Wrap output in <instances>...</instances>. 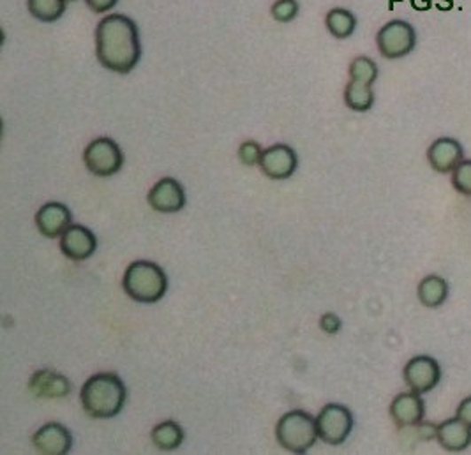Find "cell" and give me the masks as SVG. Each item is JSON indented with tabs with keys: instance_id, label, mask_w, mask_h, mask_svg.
<instances>
[{
	"instance_id": "obj_17",
	"label": "cell",
	"mask_w": 471,
	"mask_h": 455,
	"mask_svg": "<svg viewBox=\"0 0 471 455\" xmlns=\"http://www.w3.org/2000/svg\"><path fill=\"white\" fill-rule=\"evenodd\" d=\"M436 440L447 452H465L471 445V428L461 419H451L438 426Z\"/></svg>"
},
{
	"instance_id": "obj_24",
	"label": "cell",
	"mask_w": 471,
	"mask_h": 455,
	"mask_svg": "<svg viewBox=\"0 0 471 455\" xmlns=\"http://www.w3.org/2000/svg\"><path fill=\"white\" fill-rule=\"evenodd\" d=\"M452 185L459 194L471 198V159H465L456 166L452 171Z\"/></svg>"
},
{
	"instance_id": "obj_10",
	"label": "cell",
	"mask_w": 471,
	"mask_h": 455,
	"mask_svg": "<svg viewBox=\"0 0 471 455\" xmlns=\"http://www.w3.org/2000/svg\"><path fill=\"white\" fill-rule=\"evenodd\" d=\"M32 445L39 454L66 455L73 449V436L62 424L50 422L37 429L32 436Z\"/></svg>"
},
{
	"instance_id": "obj_20",
	"label": "cell",
	"mask_w": 471,
	"mask_h": 455,
	"mask_svg": "<svg viewBox=\"0 0 471 455\" xmlns=\"http://www.w3.org/2000/svg\"><path fill=\"white\" fill-rule=\"evenodd\" d=\"M344 103L353 112H358V114L369 112L374 105L373 85H365V83L349 80L346 89H344Z\"/></svg>"
},
{
	"instance_id": "obj_1",
	"label": "cell",
	"mask_w": 471,
	"mask_h": 455,
	"mask_svg": "<svg viewBox=\"0 0 471 455\" xmlns=\"http://www.w3.org/2000/svg\"><path fill=\"white\" fill-rule=\"evenodd\" d=\"M96 55L99 64L114 73L126 75L142 57L138 25L126 14H108L96 28Z\"/></svg>"
},
{
	"instance_id": "obj_5",
	"label": "cell",
	"mask_w": 471,
	"mask_h": 455,
	"mask_svg": "<svg viewBox=\"0 0 471 455\" xmlns=\"http://www.w3.org/2000/svg\"><path fill=\"white\" fill-rule=\"evenodd\" d=\"M376 44L381 57L394 60L410 55L417 46V32L410 21L392 20L376 34Z\"/></svg>"
},
{
	"instance_id": "obj_26",
	"label": "cell",
	"mask_w": 471,
	"mask_h": 455,
	"mask_svg": "<svg viewBox=\"0 0 471 455\" xmlns=\"http://www.w3.org/2000/svg\"><path fill=\"white\" fill-rule=\"evenodd\" d=\"M262 153H263V151H262L260 144L247 140V142H244V144L240 145V149H239V159H240V162L246 164V166H256V164H260V161H262Z\"/></svg>"
},
{
	"instance_id": "obj_25",
	"label": "cell",
	"mask_w": 471,
	"mask_h": 455,
	"mask_svg": "<svg viewBox=\"0 0 471 455\" xmlns=\"http://www.w3.org/2000/svg\"><path fill=\"white\" fill-rule=\"evenodd\" d=\"M271 14L274 20L281 23H290L299 14V2L297 0H276L271 7Z\"/></svg>"
},
{
	"instance_id": "obj_15",
	"label": "cell",
	"mask_w": 471,
	"mask_h": 455,
	"mask_svg": "<svg viewBox=\"0 0 471 455\" xmlns=\"http://www.w3.org/2000/svg\"><path fill=\"white\" fill-rule=\"evenodd\" d=\"M28 390L41 399H57L67 397L73 390V385L66 376L50 369H41L32 374Z\"/></svg>"
},
{
	"instance_id": "obj_22",
	"label": "cell",
	"mask_w": 471,
	"mask_h": 455,
	"mask_svg": "<svg viewBox=\"0 0 471 455\" xmlns=\"http://www.w3.org/2000/svg\"><path fill=\"white\" fill-rule=\"evenodd\" d=\"M67 0H27L28 12L44 23L57 21L66 12Z\"/></svg>"
},
{
	"instance_id": "obj_21",
	"label": "cell",
	"mask_w": 471,
	"mask_h": 455,
	"mask_svg": "<svg viewBox=\"0 0 471 455\" xmlns=\"http://www.w3.org/2000/svg\"><path fill=\"white\" fill-rule=\"evenodd\" d=\"M151 438L156 449L162 452H171V451H177L184 443V429L177 422L168 420V422L157 424L153 429Z\"/></svg>"
},
{
	"instance_id": "obj_8",
	"label": "cell",
	"mask_w": 471,
	"mask_h": 455,
	"mask_svg": "<svg viewBox=\"0 0 471 455\" xmlns=\"http://www.w3.org/2000/svg\"><path fill=\"white\" fill-rule=\"evenodd\" d=\"M404 381L410 387V390L420 396L428 394L433 388H436L438 383L442 381V367L435 358L428 355H419L406 364Z\"/></svg>"
},
{
	"instance_id": "obj_19",
	"label": "cell",
	"mask_w": 471,
	"mask_h": 455,
	"mask_svg": "<svg viewBox=\"0 0 471 455\" xmlns=\"http://www.w3.org/2000/svg\"><path fill=\"white\" fill-rule=\"evenodd\" d=\"M326 30L337 39H348L357 28V16L344 7H334L325 16Z\"/></svg>"
},
{
	"instance_id": "obj_9",
	"label": "cell",
	"mask_w": 471,
	"mask_h": 455,
	"mask_svg": "<svg viewBox=\"0 0 471 455\" xmlns=\"http://www.w3.org/2000/svg\"><path fill=\"white\" fill-rule=\"evenodd\" d=\"M297 166H299L297 152L283 144L265 149L260 161L262 171L272 180L290 178L297 171Z\"/></svg>"
},
{
	"instance_id": "obj_12",
	"label": "cell",
	"mask_w": 471,
	"mask_h": 455,
	"mask_svg": "<svg viewBox=\"0 0 471 455\" xmlns=\"http://www.w3.org/2000/svg\"><path fill=\"white\" fill-rule=\"evenodd\" d=\"M96 249H98L96 235L82 224H71L60 239V251L75 262H83L90 258L96 253Z\"/></svg>"
},
{
	"instance_id": "obj_18",
	"label": "cell",
	"mask_w": 471,
	"mask_h": 455,
	"mask_svg": "<svg viewBox=\"0 0 471 455\" xmlns=\"http://www.w3.org/2000/svg\"><path fill=\"white\" fill-rule=\"evenodd\" d=\"M417 295H419V301L422 302V305H426L429 309H436L447 301L449 285L440 276H428L420 281Z\"/></svg>"
},
{
	"instance_id": "obj_30",
	"label": "cell",
	"mask_w": 471,
	"mask_h": 455,
	"mask_svg": "<svg viewBox=\"0 0 471 455\" xmlns=\"http://www.w3.org/2000/svg\"><path fill=\"white\" fill-rule=\"evenodd\" d=\"M458 419H461L465 424H468L471 428V396L470 397H467L461 404H459V408H458V415H456Z\"/></svg>"
},
{
	"instance_id": "obj_3",
	"label": "cell",
	"mask_w": 471,
	"mask_h": 455,
	"mask_svg": "<svg viewBox=\"0 0 471 455\" xmlns=\"http://www.w3.org/2000/svg\"><path fill=\"white\" fill-rule=\"evenodd\" d=\"M124 292L135 302H159L168 290V278L164 271L153 262H133L122 279Z\"/></svg>"
},
{
	"instance_id": "obj_2",
	"label": "cell",
	"mask_w": 471,
	"mask_h": 455,
	"mask_svg": "<svg viewBox=\"0 0 471 455\" xmlns=\"http://www.w3.org/2000/svg\"><path fill=\"white\" fill-rule=\"evenodd\" d=\"M128 390L124 381L114 373H99L82 387V406L92 419L117 417L126 404Z\"/></svg>"
},
{
	"instance_id": "obj_29",
	"label": "cell",
	"mask_w": 471,
	"mask_h": 455,
	"mask_svg": "<svg viewBox=\"0 0 471 455\" xmlns=\"http://www.w3.org/2000/svg\"><path fill=\"white\" fill-rule=\"evenodd\" d=\"M417 431H419V438L429 442V440L436 438L438 426H433V424H429V422H420V424L417 426Z\"/></svg>"
},
{
	"instance_id": "obj_23",
	"label": "cell",
	"mask_w": 471,
	"mask_h": 455,
	"mask_svg": "<svg viewBox=\"0 0 471 455\" xmlns=\"http://www.w3.org/2000/svg\"><path fill=\"white\" fill-rule=\"evenodd\" d=\"M349 80L353 82H360V83H365V85H373L378 78V66L373 59L369 57H357L351 60L349 64Z\"/></svg>"
},
{
	"instance_id": "obj_16",
	"label": "cell",
	"mask_w": 471,
	"mask_h": 455,
	"mask_svg": "<svg viewBox=\"0 0 471 455\" xmlns=\"http://www.w3.org/2000/svg\"><path fill=\"white\" fill-rule=\"evenodd\" d=\"M428 161L438 173H452L465 161L463 145L454 138H438L428 149Z\"/></svg>"
},
{
	"instance_id": "obj_6",
	"label": "cell",
	"mask_w": 471,
	"mask_h": 455,
	"mask_svg": "<svg viewBox=\"0 0 471 455\" xmlns=\"http://www.w3.org/2000/svg\"><path fill=\"white\" fill-rule=\"evenodd\" d=\"M316 428L321 442L337 447L353 431V415L342 404H326L316 417Z\"/></svg>"
},
{
	"instance_id": "obj_14",
	"label": "cell",
	"mask_w": 471,
	"mask_h": 455,
	"mask_svg": "<svg viewBox=\"0 0 471 455\" xmlns=\"http://www.w3.org/2000/svg\"><path fill=\"white\" fill-rule=\"evenodd\" d=\"M426 415V404L420 394L404 392L399 394L390 404V417L397 428H417Z\"/></svg>"
},
{
	"instance_id": "obj_27",
	"label": "cell",
	"mask_w": 471,
	"mask_h": 455,
	"mask_svg": "<svg viewBox=\"0 0 471 455\" xmlns=\"http://www.w3.org/2000/svg\"><path fill=\"white\" fill-rule=\"evenodd\" d=\"M319 326H321V330L326 332V333H337V332L341 330V319H339L335 314L328 312V314L321 316V319H319Z\"/></svg>"
},
{
	"instance_id": "obj_28",
	"label": "cell",
	"mask_w": 471,
	"mask_h": 455,
	"mask_svg": "<svg viewBox=\"0 0 471 455\" xmlns=\"http://www.w3.org/2000/svg\"><path fill=\"white\" fill-rule=\"evenodd\" d=\"M85 2H87V5H89L94 12H98V14H105V12L112 11V9L117 5L119 0H85Z\"/></svg>"
},
{
	"instance_id": "obj_4",
	"label": "cell",
	"mask_w": 471,
	"mask_h": 455,
	"mask_svg": "<svg viewBox=\"0 0 471 455\" xmlns=\"http://www.w3.org/2000/svg\"><path fill=\"white\" fill-rule=\"evenodd\" d=\"M276 438L287 452L306 454L319 438L316 419L302 410L288 412L276 426Z\"/></svg>"
},
{
	"instance_id": "obj_11",
	"label": "cell",
	"mask_w": 471,
	"mask_h": 455,
	"mask_svg": "<svg viewBox=\"0 0 471 455\" xmlns=\"http://www.w3.org/2000/svg\"><path fill=\"white\" fill-rule=\"evenodd\" d=\"M35 224L41 235L48 239H57L62 237L73 224V214L64 203L50 201L37 210Z\"/></svg>"
},
{
	"instance_id": "obj_7",
	"label": "cell",
	"mask_w": 471,
	"mask_h": 455,
	"mask_svg": "<svg viewBox=\"0 0 471 455\" xmlns=\"http://www.w3.org/2000/svg\"><path fill=\"white\" fill-rule=\"evenodd\" d=\"M83 162L90 173L98 177H112L122 168L124 155L112 138H96L83 152Z\"/></svg>"
},
{
	"instance_id": "obj_13",
	"label": "cell",
	"mask_w": 471,
	"mask_h": 455,
	"mask_svg": "<svg viewBox=\"0 0 471 455\" xmlns=\"http://www.w3.org/2000/svg\"><path fill=\"white\" fill-rule=\"evenodd\" d=\"M149 205L161 214H173L180 212L185 205V192L178 180L175 178H162L149 192Z\"/></svg>"
}]
</instances>
